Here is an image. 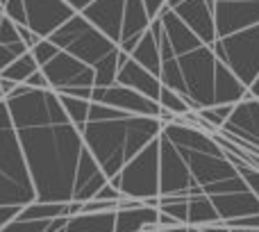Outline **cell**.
Segmentation results:
<instances>
[{
    "instance_id": "obj_1",
    "label": "cell",
    "mask_w": 259,
    "mask_h": 232,
    "mask_svg": "<svg viewBox=\"0 0 259 232\" xmlns=\"http://www.w3.org/2000/svg\"><path fill=\"white\" fill-rule=\"evenodd\" d=\"M161 128L164 123L159 119L118 112L112 119L87 121L80 134L84 148L91 152L105 178L112 180L137 152L159 139Z\"/></svg>"
},
{
    "instance_id": "obj_2",
    "label": "cell",
    "mask_w": 259,
    "mask_h": 232,
    "mask_svg": "<svg viewBox=\"0 0 259 232\" xmlns=\"http://www.w3.org/2000/svg\"><path fill=\"white\" fill-rule=\"evenodd\" d=\"M36 203L32 162L12 123L7 103H0V228Z\"/></svg>"
},
{
    "instance_id": "obj_3",
    "label": "cell",
    "mask_w": 259,
    "mask_h": 232,
    "mask_svg": "<svg viewBox=\"0 0 259 232\" xmlns=\"http://www.w3.org/2000/svg\"><path fill=\"white\" fill-rule=\"evenodd\" d=\"M48 39L59 50L73 55L80 62H84L87 66L94 68L96 87H109L116 82L121 48L112 39H107L98 27L91 25L84 16L75 14L59 30H55Z\"/></svg>"
},
{
    "instance_id": "obj_4",
    "label": "cell",
    "mask_w": 259,
    "mask_h": 232,
    "mask_svg": "<svg viewBox=\"0 0 259 232\" xmlns=\"http://www.w3.org/2000/svg\"><path fill=\"white\" fill-rule=\"evenodd\" d=\"M180 75L184 82V103L191 112L214 107V78H216V59L211 46L198 44L182 55H175Z\"/></svg>"
},
{
    "instance_id": "obj_5",
    "label": "cell",
    "mask_w": 259,
    "mask_h": 232,
    "mask_svg": "<svg viewBox=\"0 0 259 232\" xmlns=\"http://www.w3.org/2000/svg\"><path fill=\"white\" fill-rule=\"evenodd\" d=\"M109 184L116 187L123 198L132 201L146 203L148 198H159V139L137 152Z\"/></svg>"
},
{
    "instance_id": "obj_6",
    "label": "cell",
    "mask_w": 259,
    "mask_h": 232,
    "mask_svg": "<svg viewBox=\"0 0 259 232\" xmlns=\"http://www.w3.org/2000/svg\"><path fill=\"white\" fill-rule=\"evenodd\" d=\"M211 50L221 64H225L243 85L250 87L259 75V23L216 39Z\"/></svg>"
},
{
    "instance_id": "obj_7",
    "label": "cell",
    "mask_w": 259,
    "mask_h": 232,
    "mask_svg": "<svg viewBox=\"0 0 259 232\" xmlns=\"http://www.w3.org/2000/svg\"><path fill=\"white\" fill-rule=\"evenodd\" d=\"M200 194L202 191L193 184L184 157L164 134H159V196L191 198Z\"/></svg>"
},
{
    "instance_id": "obj_8",
    "label": "cell",
    "mask_w": 259,
    "mask_h": 232,
    "mask_svg": "<svg viewBox=\"0 0 259 232\" xmlns=\"http://www.w3.org/2000/svg\"><path fill=\"white\" fill-rule=\"evenodd\" d=\"M48 80L50 91L55 94H64L68 89H77V87H96V73L91 66L80 62L77 57L59 50L50 62H46L39 68Z\"/></svg>"
},
{
    "instance_id": "obj_9",
    "label": "cell",
    "mask_w": 259,
    "mask_h": 232,
    "mask_svg": "<svg viewBox=\"0 0 259 232\" xmlns=\"http://www.w3.org/2000/svg\"><path fill=\"white\" fill-rule=\"evenodd\" d=\"M219 132L228 141L259 155V100L250 96V98L237 103L230 119L225 121L223 130Z\"/></svg>"
},
{
    "instance_id": "obj_10",
    "label": "cell",
    "mask_w": 259,
    "mask_h": 232,
    "mask_svg": "<svg viewBox=\"0 0 259 232\" xmlns=\"http://www.w3.org/2000/svg\"><path fill=\"white\" fill-rule=\"evenodd\" d=\"M91 103L105 105V107L118 109V112H125L132 116H152V119H159V112H161L159 103L137 94L134 89L116 85V82L109 87H94V91H91Z\"/></svg>"
},
{
    "instance_id": "obj_11",
    "label": "cell",
    "mask_w": 259,
    "mask_h": 232,
    "mask_svg": "<svg viewBox=\"0 0 259 232\" xmlns=\"http://www.w3.org/2000/svg\"><path fill=\"white\" fill-rule=\"evenodd\" d=\"M25 7V27H30L39 39H48L55 30L75 16L64 0H23Z\"/></svg>"
},
{
    "instance_id": "obj_12",
    "label": "cell",
    "mask_w": 259,
    "mask_h": 232,
    "mask_svg": "<svg viewBox=\"0 0 259 232\" xmlns=\"http://www.w3.org/2000/svg\"><path fill=\"white\" fill-rule=\"evenodd\" d=\"M259 23V0H216L214 27L216 39L230 36Z\"/></svg>"
},
{
    "instance_id": "obj_13",
    "label": "cell",
    "mask_w": 259,
    "mask_h": 232,
    "mask_svg": "<svg viewBox=\"0 0 259 232\" xmlns=\"http://www.w3.org/2000/svg\"><path fill=\"white\" fill-rule=\"evenodd\" d=\"M173 12L178 18L207 46H214L216 27H214V9L207 5V0H182L175 5Z\"/></svg>"
},
{
    "instance_id": "obj_14",
    "label": "cell",
    "mask_w": 259,
    "mask_h": 232,
    "mask_svg": "<svg viewBox=\"0 0 259 232\" xmlns=\"http://www.w3.org/2000/svg\"><path fill=\"white\" fill-rule=\"evenodd\" d=\"M123 14H125V0H96L80 16H84L94 27H98L107 39L118 46L123 30Z\"/></svg>"
},
{
    "instance_id": "obj_15",
    "label": "cell",
    "mask_w": 259,
    "mask_h": 232,
    "mask_svg": "<svg viewBox=\"0 0 259 232\" xmlns=\"http://www.w3.org/2000/svg\"><path fill=\"white\" fill-rule=\"evenodd\" d=\"M209 201H211V205H214L216 214H219L221 223L259 214V201L248 189H243V191H232V194H214V196H209Z\"/></svg>"
},
{
    "instance_id": "obj_16",
    "label": "cell",
    "mask_w": 259,
    "mask_h": 232,
    "mask_svg": "<svg viewBox=\"0 0 259 232\" xmlns=\"http://www.w3.org/2000/svg\"><path fill=\"white\" fill-rule=\"evenodd\" d=\"M116 85H123L127 89H134L137 94L146 96L150 100H159V94H161V82L157 75H152L150 71H146L143 66H139L132 57L125 59V64L118 66V73H116Z\"/></svg>"
},
{
    "instance_id": "obj_17",
    "label": "cell",
    "mask_w": 259,
    "mask_h": 232,
    "mask_svg": "<svg viewBox=\"0 0 259 232\" xmlns=\"http://www.w3.org/2000/svg\"><path fill=\"white\" fill-rule=\"evenodd\" d=\"M150 16L146 12L143 0H125V14H123V30H121V41L118 48L123 53H132L137 41L143 36V32L150 27Z\"/></svg>"
},
{
    "instance_id": "obj_18",
    "label": "cell",
    "mask_w": 259,
    "mask_h": 232,
    "mask_svg": "<svg viewBox=\"0 0 259 232\" xmlns=\"http://www.w3.org/2000/svg\"><path fill=\"white\" fill-rule=\"evenodd\" d=\"M159 210L146 207L143 203L132 207H118L114 216V232H143L148 228H157Z\"/></svg>"
},
{
    "instance_id": "obj_19",
    "label": "cell",
    "mask_w": 259,
    "mask_h": 232,
    "mask_svg": "<svg viewBox=\"0 0 259 232\" xmlns=\"http://www.w3.org/2000/svg\"><path fill=\"white\" fill-rule=\"evenodd\" d=\"M250 98L248 87L230 71L225 64H216L214 78V105H237L241 100Z\"/></svg>"
},
{
    "instance_id": "obj_20",
    "label": "cell",
    "mask_w": 259,
    "mask_h": 232,
    "mask_svg": "<svg viewBox=\"0 0 259 232\" xmlns=\"http://www.w3.org/2000/svg\"><path fill=\"white\" fill-rule=\"evenodd\" d=\"M130 57H132L139 66H143L146 71H150L152 75L159 78L161 55H159V44H157L155 34L150 32V27H148V30L143 32L141 39L137 41V46H134L132 53H130Z\"/></svg>"
},
{
    "instance_id": "obj_21",
    "label": "cell",
    "mask_w": 259,
    "mask_h": 232,
    "mask_svg": "<svg viewBox=\"0 0 259 232\" xmlns=\"http://www.w3.org/2000/svg\"><path fill=\"white\" fill-rule=\"evenodd\" d=\"M114 216H116V210L68 216L64 223V232H114Z\"/></svg>"
},
{
    "instance_id": "obj_22",
    "label": "cell",
    "mask_w": 259,
    "mask_h": 232,
    "mask_svg": "<svg viewBox=\"0 0 259 232\" xmlns=\"http://www.w3.org/2000/svg\"><path fill=\"white\" fill-rule=\"evenodd\" d=\"M221 223L219 214H216L214 205H211L209 196L200 194V196H191L187 201V225L191 228H202V225H214Z\"/></svg>"
},
{
    "instance_id": "obj_23",
    "label": "cell",
    "mask_w": 259,
    "mask_h": 232,
    "mask_svg": "<svg viewBox=\"0 0 259 232\" xmlns=\"http://www.w3.org/2000/svg\"><path fill=\"white\" fill-rule=\"evenodd\" d=\"M59 216H71L68 214V203H32L27 205L16 219L23 221H53Z\"/></svg>"
},
{
    "instance_id": "obj_24",
    "label": "cell",
    "mask_w": 259,
    "mask_h": 232,
    "mask_svg": "<svg viewBox=\"0 0 259 232\" xmlns=\"http://www.w3.org/2000/svg\"><path fill=\"white\" fill-rule=\"evenodd\" d=\"M34 71H39V64H36L34 55L27 50V53H23L18 59H14V62L9 64V66L5 68L3 73H0V78H5V80H12V82H16V85H25V80Z\"/></svg>"
},
{
    "instance_id": "obj_25",
    "label": "cell",
    "mask_w": 259,
    "mask_h": 232,
    "mask_svg": "<svg viewBox=\"0 0 259 232\" xmlns=\"http://www.w3.org/2000/svg\"><path fill=\"white\" fill-rule=\"evenodd\" d=\"M221 148H223V146H221ZM223 150H225V155H228V160L234 164V169L239 171V175L243 178L248 191H252V196L259 201V169H255L252 164H248V162L243 160L241 155H237V152L228 150V148H223Z\"/></svg>"
},
{
    "instance_id": "obj_26",
    "label": "cell",
    "mask_w": 259,
    "mask_h": 232,
    "mask_svg": "<svg viewBox=\"0 0 259 232\" xmlns=\"http://www.w3.org/2000/svg\"><path fill=\"white\" fill-rule=\"evenodd\" d=\"M59 96V103H62L64 112L71 119V123L75 125L77 130L84 128L87 119H89V100H80V98H71V96H64V94H57Z\"/></svg>"
},
{
    "instance_id": "obj_27",
    "label": "cell",
    "mask_w": 259,
    "mask_h": 232,
    "mask_svg": "<svg viewBox=\"0 0 259 232\" xmlns=\"http://www.w3.org/2000/svg\"><path fill=\"white\" fill-rule=\"evenodd\" d=\"M159 107L168 109L170 114L175 116H187L189 112H191V107H189L187 103H184V98L180 94H175L173 89H166V87H161V94H159Z\"/></svg>"
},
{
    "instance_id": "obj_28",
    "label": "cell",
    "mask_w": 259,
    "mask_h": 232,
    "mask_svg": "<svg viewBox=\"0 0 259 232\" xmlns=\"http://www.w3.org/2000/svg\"><path fill=\"white\" fill-rule=\"evenodd\" d=\"M23 53H27L25 44L23 41H14V44H0V73L14 62L18 59Z\"/></svg>"
},
{
    "instance_id": "obj_29",
    "label": "cell",
    "mask_w": 259,
    "mask_h": 232,
    "mask_svg": "<svg viewBox=\"0 0 259 232\" xmlns=\"http://www.w3.org/2000/svg\"><path fill=\"white\" fill-rule=\"evenodd\" d=\"M50 225V221H23V219H14L7 225H3L0 232H46V228Z\"/></svg>"
},
{
    "instance_id": "obj_30",
    "label": "cell",
    "mask_w": 259,
    "mask_h": 232,
    "mask_svg": "<svg viewBox=\"0 0 259 232\" xmlns=\"http://www.w3.org/2000/svg\"><path fill=\"white\" fill-rule=\"evenodd\" d=\"M30 53L34 55L36 64H39V68H41V66H44V64H46V62H50V59H53L55 55L59 53V48H57V46H55V44H53V41H50V39H41L39 44H36L34 48L30 50Z\"/></svg>"
},
{
    "instance_id": "obj_31",
    "label": "cell",
    "mask_w": 259,
    "mask_h": 232,
    "mask_svg": "<svg viewBox=\"0 0 259 232\" xmlns=\"http://www.w3.org/2000/svg\"><path fill=\"white\" fill-rule=\"evenodd\" d=\"M3 5V14L7 18H12L16 25H25V7L23 0H0Z\"/></svg>"
},
{
    "instance_id": "obj_32",
    "label": "cell",
    "mask_w": 259,
    "mask_h": 232,
    "mask_svg": "<svg viewBox=\"0 0 259 232\" xmlns=\"http://www.w3.org/2000/svg\"><path fill=\"white\" fill-rule=\"evenodd\" d=\"M14 41H21L18 39V27L12 18L3 16V23H0V44H14Z\"/></svg>"
},
{
    "instance_id": "obj_33",
    "label": "cell",
    "mask_w": 259,
    "mask_h": 232,
    "mask_svg": "<svg viewBox=\"0 0 259 232\" xmlns=\"http://www.w3.org/2000/svg\"><path fill=\"white\" fill-rule=\"evenodd\" d=\"M96 201H109V203H118V201H121V191H118V189L116 187H112V184H109V182H105L103 184V187H100L98 189V191H96Z\"/></svg>"
},
{
    "instance_id": "obj_34",
    "label": "cell",
    "mask_w": 259,
    "mask_h": 232,
    "mask_svg": "<svg viewBox=\"0 0 259 232\" xmlns=\"http://www.w3.org/2000/svg\"><path fill=\"white\" fill-rule=\"evenodd\" d=\"M228 228H246V230H259V214H252V216H243V219H237V221H228Z\"/></svg>"
},
{
    "instance_id": "obj_35",
    "label": "cell",
    "mask_w": 259,
    "mask_h": 232,
    "mask_svg": "<svg viewBox=\"0 0 259 232\" xmlns=\"http://www.w3.org/2000/svg\"><path fill=\"white\" fill-rule=\"evenodd\" d=\"M16 27H18V39H21L23 44H25V48H27V50H32V48H34V46L41 41L39 36H36L34 32L30 30V27H25V25H16Z\"/></svg>"
},
{
    "instance_id": "obj_36",
    "label": "cell",
    "mask_w": 259,
    "mask_h": 232,
    "mask_svg": "<svg viewBox=\"0 0 259 232\" xmlns=\"http://www.w3.org/2000/svg\"><path fill=\"white\" fill-rule=\"evenodd\" d=\"M166 3H168V0H143V5H146V12H148V16H150V21H155V18L159 16V12L166 7Z\"/></svg>"
},
{
    "instance_id": "obj_37",
    "label": "cell",
    "mask_w": 259,
    "mask_h": 232,
    "mask_svg": "<svg viewBox=\"0 0 259 232\" xmlns=\"http://www.w3.org/2000/svg\"><path fill=\"white\" fill-rule=\"evenodd\" d=\"M27 87H32V89H50L48 87V80H46V75L41 71H34L30 78L25 80Z\"/></svg>"
},
{
    "instance_id": "obj_38",
    "label": "cell",
    "mask_w": 259,
    "mask_h": 232,
    "mask_svg": "<svg viewBox=\"0 0 259 232\" xmlns=\"http://www.w3.org/2000/svg\"><path fill=\"white\" fill-rule=\"evenodd\" d=\"M175 225H182V223H180V221H175L173 216L159 212V219H157V230H161V228H175Z\"/></svg>"
},
{
    "instance_id": "obj_39",
    "label": "cell",
    "mask_w": 259,
    "mask_h": 232,
    "mask_svg": "<svg viewBox=\"0 0 259 232\" xmlns=\"http://www.w3.org/2000/svg\"><path fill=\"white\" fill-rule=\"evenodd\" d=\"M64 3H66L75 14H80V12H84L91 3H96V0H64Z\"/></svg>"
},
{
    "instance_id": "obj_40",
    "label": "cell",
    "mask_w": 259,
    "mask_h": 232,
    "mask_svg": "<svg viewBox=\"0 0 259 232\" xmlns=\"http://www.w3.org/2000/svg\"><path fill=\"white\" fill-rule=\"evenodd\" d=\"M68 216H59V219H53L50 225L46 228V232H64V223H66Z\"/></svg>"
},
{
    "instance_id": "obj_41",
    "label": "cell",
    "mask_w": 259,
    "mask_h": 232,
    "mask_svg": "<svg viewBox=\"0 0 259 232\" xmlns=\"http://www.w3.org/2000/svg\"><path fill=\"white\" fill-rule=\"evenodd\" d=\"M16 82H12V80H5V78H0V89H3V94H5V98H7L9 94H12L14 89H16Z\"/></svg>"
},
{
    "instance_id": "obj_42",
    "label": "cell",
    "mask_w": 259,
    "mask_h": 232,
    "mask_svg": "<svg viewBox=\"0 0 259 232\" xmlns=\"http://www.w3.org/2000/svg\"><path fill=\"white\" fill-rule=\"evenodd\" d=\"M248 94H250L252 98H257V100H259V75H257V80L252 82L250 87H248Z\"/></svg>"
},
{
    "instance_id": "obj_43",
    "label": "cell",
    "mask_w": 259,
    "mask_h": 232,
    "mask_svg": "<svg viewBox=\"0 0 259 232\" xmlns=\"http://www.w3.org/2000/svg\"><path fill=\"white\" fill-rule=\"evenodd\" d=\"M159 232H189V225H175V228H161Z\"/></svg>"
},
{
    "instance_id": "obj_44",
    "label": "cell",
    "mask_w": 259,
    "mask_h": 232,
    "mask_svg": "<svg viewBox=\"0 0 259 232\" xmlns=\"http://www.w3.org/2000/svg\"><path fill=\"white\" fill-rule=\"evenodd\" d=\"M180 3H182V0H168V3H166V7H170V9H173L175 5H180Z\"/></svg>"
},
{
    "instance_id": "obj_45",
    "label": "cell",
    "mask_w": 259,
    "mask_h": 232,
    "mask_svg": "<svg viewBox=\"0 0 259 232\" xmlns=\"http://www.w3.org/2000/svg\"><path fill=\"white\" fill-rule=\"evenodd\" d=\"M232 232H259V230H246V228H232Z\"/></svg>"
},
{
    "instance_id": "obj_46",
    "label": "cell",
    "mask_w": 259,
    "mask_h": 232,
    "mask_svg": "<svg viewBox=\"0 0 259 232\" xmlns=\"http://www.w3.org/2000/svg\"><path fill=\"white\" fill-rule=\"evenodd\" d=\"M143 232H159L157 228H148V230H143Z\"/></svg>"
},
{
    "instance_id": "obj_47",
    "label": "cell",
    "mask_w": 259,
    "mask_h": 232,
    "mask_svg": "<svg viewBox=\"0 0 259 232\" xmlns=\"http://www.w3.org/2000/svg\"><path fill=\"white\" fill-rule=\"evenodd\" d=\"M3 100H5V94H3V89H0V103H3Z\"/></svg>"
},
{
    "instance_id": "obj_48",
    "label": "cell",
    "mask_w": 259,
    "mask_h": 232,
    "mask_svg": "<svg viewBox=\"0 0 259 232\" xmlns=\"http://www.w3.org/2000/svg\"><path fill=\"white\" fill-rule=\"evenodd\" d=\"M3 16H5V14H3V12H0V23H3Z\"/></svg>"
}]
</instances>
